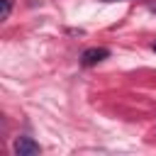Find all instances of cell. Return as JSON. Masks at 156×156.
<instances>
[{
    "mask_svg": "<svg viewBox=\"0 0 156 156\" xmlns=\"http://www.w3.org/2000/svg\"><path fill=\"white\" fill-rule=\"evenodd\" d=\"M41 149L32 136H17L15 139V154L17 156H37Z\"/></svg>",
    "mask_w": 156,
    "mask_h": 156,
    "instance_id": "1",
    "label": "cell"
},
{
    "mask_svg": "<svg viewBox=\"0 0 156 156\" xmlns=\"http://www.w3.org/2000/svg\"><path fill=\"white\" fill-rule=\"evenodd\" d=\"M12 10V0H2V10H0V20H7Z\"/></svg>",
    "mask_w": 156,
    "mask_h": 156,
    "instance_id": "3",
    "label": "cell"
},
{
    "mask_svg": "<svg viewBox=\"0 0 156 156\" xmlns=\"http://www.w3.org/2000/svg\"><path fill=\"white\" fill-rule=\"evenodd\" d=\"M151 49H154V51H156V41H154V44H151Z\"/></svg>",
    "mask_w": 156,
    "mask_h": 156,
    "instance_id": "4",
    "label": "cell"
},
{
    "mask_svg": "<svg viewBox=\"0 0 156 156\" xmlns=\"http://www.w3.org/2000/svg\"><path fill=\"white\" fill-rule=\"evenodd\" d=\"M107 56H110V51H107L105 46H93V49H85V51L80 54V63H83V66H95V63L105 61Z\"/></svg>",
    "mask_w": 156,
    "mask_h": 156,
    "instance_id": "2",
    "label": "cell"
},
{
    "mask_svg": "<svg viewBox=\"0 0 156 156\" xmlns=\"http://www.w3.org/2000/svg\"><path fill=\"white\" fill-rule=\"evenodd\" d=\"M107 2H110V0H107Z\"/></svg>",
    "mask_w": 156,
    "mask_h": 156,
    "instance_id": "5",
    "label": "cell"
}]
</instances>
